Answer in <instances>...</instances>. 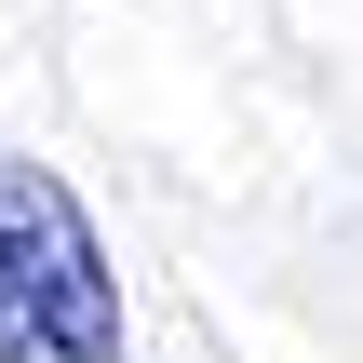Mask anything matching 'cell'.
Here are the masks:
<instances>
[{"instance_id":"1","label":"cell","mask_w":363,"mask_h":363,"mask_svg":"<svg viewBox=\"0 0 363 363\" xmlns=\"http://www.w3.org/2000/svg\"><path fill=\"white\" fill-rule=\"evenodd\" d=\"M0 363H121V269L54 162H0Z\"/></svg>"}]
</instances>
